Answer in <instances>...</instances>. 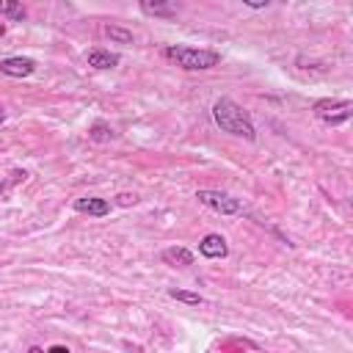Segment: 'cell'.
Listing matches in <instances>:
<instances>
[{
  "label": "cell",
  "mask_w": 353,
  "mask_h": 353,
  "mask_svg": "<svg viewBox=\"0 0 353 353\" xmlns=\"http://www.w3.org/2000/svg\"><path fill=\"white\" fill-rule=\"evenodd\" d=\"M36 72V61L25 58V55H11L0 61V74L6 77H30Z\"/></svg>",
  "instance_id": "obj_6"
},
{
  "label": "cell",
  "mask_w": 353,
  "mask_h": 353,
  "mask_svg": "<svg viewBox=\"0 0 353 353\" xmlns=\"http://www.w3.org/2000/svg\"><path fill=\"white\" fill-rule=\"evenodd\" d=\"M119 201H121V204H135V196H127V193H124V196H119Z\"/></svg>",
  "instance_id": "obj_16"
},
{
  "label": "cell",
  "mask_w": 353,
  "mask_h": 353,
  "mask_svg": "<svg viewBox=\"0 0 353 353\" xmlns=\"http://www.w3.org/2000/svg\"><path fill=\"white\" fill-rule=\"evenodd\" d=\"M168 295H171L174 301L190 303V306H199V303H204V298H201L199 292H188V290H168Z\"/></svg>",
  "instance_id": "obj_14"
},
{
  "label": "cell",
  "mask_w": 353,
  "mask_h": 353,
  "mask_svg": "<svg viewBox=\"0 0 353 353\" xmlns=\"http://www.w3.org/2000/svg\"><path fill=\"white\" fill-rule=\"evenodd\" d=\"M88 138L97 141V143H105V141H113L116 138V130L108 124V121H94L88 127Z\"/></svg>",
  "instance_id": "obj_11"
},
{
  "label": "cell",
  "mask_w": 353,
  "mask_h": 353,
  "mask_svg": "<svg viewBox=\"0 0 353 353\" xmlns=\"http://www.w3.org/2000/svg\"><path fill=\"white\" fill-rule=\"evenodd\" d=\"M105 36H108L110 41H119V44H132V33L124 30V28H116V25H108V28H105Z\"/></svg>",
  "instance_id": "obj_13"
},
{
  "label": "cell",
  "mask_w": 353,
  "mask_h": 353,
  "mask_svg": "<svg viewBox=\"0 0 353 353\" xmlns=\"http://www.w3.org/2000/svg\"><path fill=\"white\" fill-rule=\"evenodd\" d=\"M138 8L154 19H174L179 14V0H138Z\"/></svg>",
  "instance_id": "obj_5"
},
{
  "label": "cell",
  "mask_w": 353,
  "mask_h": 353,
  "mask_svg": "<svg viewBox=\"0 0 353 353\" xmlns=\"http://www.w3.org/2000/svg\"><path fill=\"white\" fill-rule=\"evenodd\" d=\"M196 199H199L204 207H210V210H215V212H221V215H237V212L243 210L240 199H234V196H229V193H221V190H210V188L196 190Z\"/></svg>",
  "instance_id": "obj_4"
},
{
  "label": "cell",
  "mask_w": 353,
  "mask_h": 353,
  "mask_svg": "<svg viewBox=\"0 0 353 353\" xmlns=\"http://www.w3.org/2000/svg\"><path fill=\"white\" fill-rule=\"evenodd\" d=\"M212 119H215V124H218L223 132H229V135H234V138H245V141H254V138H256V130H254L251 116H248L234 99H229V97H221V99L212 105Z\"/></svg>",
  "instance_id": "obj_1"
},
{
  "label": "cell",
  "mask_w": 353,
  "mask_h": 353,
  "mask_svg": "<svg viewBox=\"0 0 353 353\" xmlns=\"http://www.w3.org/2000/svg\"><path fill=\"white\" fill-rule=\"evenodd\" d=\"M160 259H163V265H171V268H188V265H193V251L185 245H171L160 254Z\"/></svg>",
  "instance_id": "obj_9"
},
{
  "label": "cell",
  "mask_w": 353,
  "mask_h": 353,
  "mask_svg": "<svg viewBox=\"0 0 353 353\" xmlns=\"http://www.w3.org/2000/svg\"><path fill=\"white\" fill-rule=\"evenodd\" d=\"M74 210L77 212H85V215H94V218H102L110 212V204L108 199H97V196H83L74 201Z\"/></svg>",
  "instance_id": "obj_8"
},
{
  "label": "cell",
  "mask_w": 353,
  "mask_h": 353,
  "mask_svg": "<svg viewBox=\"0 0 353 353\" xmlns=\"http://www.w3.org/2000/svg\"><path fill=\"white\" fill-rule=\"evenodd\" d=\"M163 58L188 72H201V69H212L221 63V55L215 50H201V47H188V44L163 47Z\"/></svg>",
  "instance_id": "obj_2"
},
{
  "label": "cell",
  "mask_w": 353,
  "mask_h": 353,
  "mask_svg": "<svg viewBox=\"0 0 353 353\" xmlns=\"http://www.w3.org/2000/svg\"><path fill=\"white\" fill-rule=\"evenodd\" d=\"M0 17L14 19V22H22V19H25V6H22V0H0Z\"/></svg>",
  "instance_id": "obj_12"
},
{
  "label": "cell",
  "mask_w": 353,
  "mask_h": 353,
  "mask_svg": "<svg viewBox=\"0 0 353 353\" xmlns=\"http://www.w3.org/2000/svg\"><path fill=\"white\" fill-rule=\"evenodd\" d=\"M199 254L207 256V259H223L229 254V245H226V240L221 234H207L199 243Z\"/></svg>",
  "instance_id": "obj_7"
},
{
  "label": "cell",
  "mask_w": 353,
  "mask_h": 353,
  "mask_svg": "<svg viewBox=\"0 0 353 353\" xmlns=\"http://www.w3.org/2000/svg\"><path fill=\"white\" fill-rule=\"evenodd\" d=\"M119 55L116 52H108V50H91L88 52V66H94V69H113V66H119Z\"/></svg>",
  "instance_id": "obj_10"
},
{
  "label": "cell",
  "mask_w": 353,
  "mask_h": 353,
  "mask_svg": "<svg viewBox=\"0 0 353 353\" xmlns=\"http://www.w3.org/2000/svg\"><path fill=\"white\" fill-rule=\"evenodd\" d=\"M312 110H314V116H317L323 124L336 127V124H345V121L350 119L353 102H350V99H317V102L312 105Z\"/></svg>",
  "instance_id": "obj_3"
},
{
  "label": "cell",
  "mask_w": 353,
  "mask_h": 353,
  "mask_svg": "<svg viewBox=\"0 0 353 353\" xmlns=\"http://www.w3.org/2000/svg\"><path fill=\"white\" fill-rule=\"evenodd\" d=\"M243 6H248V8H268L270 0H243Z\"/></svg>",
  "instance_id": "obj_15"
},
{
  "label": "cell",
  "mask_w": 353,
  "mask_h": 353,
  "mask_svg": "<svg viewBox=\"0 0 353 353\" xmlns=\"http://www.w3.org/2000/svg\"><path fill=\"white\" fill-rule=\"evenodd\" d=\"M3 119H6V113H3V108H0V124H3Z\"/></svg>",
  "instance_id": "obj_18"
},
{
  "label": "cell",
  "mask_w": 353,
  "mask_h": 353,
  "mask_svg": "<svg viewBox=\"0 0 353 353\" xmlns=\"http://www.w3.org/2000/svg\"><path fill=\"white\" fill-rule=\"evenodd\" d=\"M0 36H6V25L3 22H0Z\"/></svg>",
  "instance_id": "obj_17"
}]
</instances>
